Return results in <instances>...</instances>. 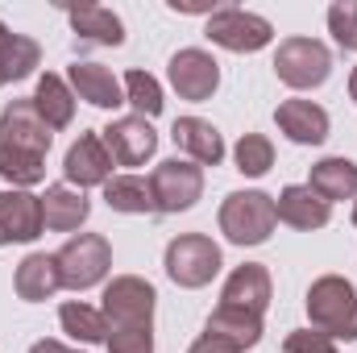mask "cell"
Returning <instances> with one entry per match:
<instances>
[{
    "mask_svg": "<svg viewBox=\"0 0 357 353\" xmlns=\"http://www.w3.org/2000/svg\"><path fill=\"white\" fill-rule=\"evenodd\" d=\"M29 353H79V350H71V345H63V341H33Z\"/></svg>",
    "mask_w": 357,
    "mask_h": 353,
    "instance_id": "obj_36",
    "label": "cell"
},
{
    "mask_svg": "<svg viewBox=\"0 0 357 353\" xmlns=\"http://www.w3.org/2000/svg\"><path fill=\"white\" fill-rule=\"evenodd\" d=\"M63 175H67L71 187H79V191L84 187H104L112 179V158H108L100 133H79L71 142V150L63 158Z\"/></svg>",
    "mask_w": 357,
    "mask_h": 353,
    "instance_id": "obj_13",
    "label": "cell"
},
{
    "mask_svg": "<svg viewBox=\"0 0 357 353\" xmlns=\"http://www.w3.org/2000/svg\"><path fill=\"white\" fill-rule=\"evenodd\" d=\"M270 295H274V283H270V270L262 262L237 266L220 287L225 308H241V312H254V316H262L270 308Z\"/></svg>",
    "mask_w": 357,
    "mask_h": 353,
    "instance_id": "obj_14",
    "label": "cell"
},
{
    "mask_svg": "<svg viewBox=\"0 0 357 353\" xmlns=\"http://www.w3.org/2000/svg\"><path fill=\"white\" fill-rule=\"evenodd\" d=\"M328 33L341 50H357V0H337L328 8Z\"/></svg>",
    "mask_w": 357,
    "mask_h": 353,
    "instance_id": "obj_31",
    "label": "cell"
},
{
    "mask_svg": "<svg viewBox=\"0 0 357 353\" xmlns=\"http://www.w3.org/2000/svg\"><path fill=\"white\" fill-rule=\"evenodd\" d=\"M204 337H212V341L229 345L233 353H245V350H254V345L262 341V316L241 312V308H225V303H220V308L208 316Z\"/></svg>",
    "mask_w": 357,
    "mask_h": 353,
    "instance_id": "obj_19",
    "label": "cell"
},
{
    "mask_svg": "<svg viewBox=\"0 0 357 353\" xmlns=\"http://www.w3.org/2000/svg\"><path fill=\"white\" fill-rule=\"evenodd\" d=\"M67 17H71V29H75L79 46H121L125 42V21L104 4H79Z\"/></svg>",
    "mask_w": 357,
    "mask_h": 353,
    "instance_id": "obj_21",
    "label": "cell"
},
{
    "mask_svg": "<svg viewBox=\"0 0 357 353\" xmlns=\"http://www.w3.org/2000/svg\"><path fill=\"white\" fill-rule=\"evenodd\" d=\"M278 225V208H274V195L266 191H233L225 195L220 204V233L233 241V246H262Z\"/></svg>",
    "mask_w": 357,
    "mask_h": 353,
    "instance_id": "obj_2",
    "label": "cell"
},
{
    "mask_svg": "<svg viewBox=\"0 0 357 353\" xmlns=\"http://www.w3.org/2000/svg\"><path fill=\"white\" fill-rule=\"evenodd\" d=\"M46 233L42 195L29 191H0V246H29Z\"/></svg>",
    "mask_w": 357,
    "mask_h": 353,
    "instance_id": "obj_12",
    "label": "cell"
},
{
    "mask_svg": "<svg viewBox=\"0 0 357 353\" xmlns=\"http://www.w3.org/2000/svg\"><path fill=\"white\" fill-rule=\"evenodd\" d=\"M59 324H63L67 337H75V341H84V345L108 341V320H104V312L91 308V303H79V299H67V303L59 308Z\"/></svg>",
    "mask_w": 357,
    "mask_h": 353,
    "instance_id": "obj_27",
    "label": "cell"
},
{
    "mask_svg": "<svg viewBox=\"0 0 357 353\" xmlns=\"http://www.w3.org/2000/svg\"><path fill=\"white\" fill-rule=\"evenodd\" d=\"M354 225H357V200H354Z\"/></svg>",
    "mask_w": 357,
    "mask_h": 353,
    "instance_id": "obj_39",
    "label": "cell"
},
{
    "mask_svg": "<svg viewBox=\"0 0 357 353\" xmlns=\"http://www.w3.org/2000/svg\"><path fill=\"white\" fill-rule=\"evenodd\" d=\"M171 137H175L178 150L187 154V163H195V167H220L225 163V137L204 117H178Z\"/></svg>",
    "mask_w": 357,
    "mask_h": 353,
    "instance_id": "obj_16",
    "label": "cell"
},
{
    "mask_svg": "<svg viewBox=\"0 0 357 353\" xmlns=\"http://www.w3.org/2000/svg\"><path fill=\"white\" fill-rule=\"evenodd\" d=\"M108 353H154V324L137 329H108Z\"/></svg>",
    "mask_w": 357,
    "mask_h": 353,
    "instance_id": "obj_32",
    "label": "cell"
},
{
    "mask_svg": "<svg viewBox=\"0 0 357 353\" xmlns=\"http://www.w3.org/2000/svg\"><path fill=\"white\" fill-rule=\"evenodd\" d=\"M33 108H38V117L50 125V133H54V129H67V125L75 121V91H71V84H67L63 75L46 71V75L38 80V91H33Z\"/></svg>",
    "mask_w": 357,
    "mask_h": 353,
    "instance_id": "obj_23",
    "label": "cell"
},
{
    "mask_svg": "<svg viewBox=\"0 0 357 353\" xmlns=\"http://www.w3.org/2000/svg\"><path fill=\"white\" fill-rule=\"evenodd\" d=\"M42 63V46L25 33H8L0 42V84H21L38 71Z\"/></svg>",
    "mask_w": 357,
    "mask_h": 353,
    "instance_id": "obj_26",
    "label": "cell"
},
{
    "mask_svg": "<svg viewBox=\"0 0 357 353\" xmlns=\"http://www.w3.org/2000/svg\"><path fill=\"white\" fill-rule=\"evenodd\" d=\"M274 75L295 91L324 88L333 75V50L316 38H287L274 50Z\"/></svg>",
    "mask_w": 357,
    "mask_h": 353,
    "instance_id": "obj_3",
    "label": "cell"
},
{
    "mask_svg": "<svg viewBox=\"0 0 357 353\" xmlns=\"http://www.w3.org/2000/svg\"><path fill=\"white\" fill-rule=\"evenodd\" d=\"M274 208H278V220H282V225L303 229V233L324 229V225H328V216H333V204H328V200H320L307 183H291V187H282V191H278V200H274Z\"/></svg>",
    "mask_w": 357,
    "mask_h": 353,
    "instance_id": "obj_18",
    "label": "cell"
},
{
    "mask_svg": "<svg viewBox=\"0 0 357 353\" xmlns=\"http://www.w3.org/2000/svg\"><path fill=\"white\" fill-rule=\"evenodd\" d=\"M0 179L13 183L17 191L38 187V183L46 179V158L25 154V150H4V146H0Z\"/></svg>",
    "mask_w": 357,
    "mask_h": 353,
    "instance_id": "obj_28",
    "label": "cell"
},
{
    "mask_svg": "<svg viewBox=\"0 0 357 353\" xmlns=\"http://www.w3.org/2000/svg\"><path fill=\"white\" fill-rule=\"evenodd\" d=\"M187 353H233V350H229V345H220V341H212V337H199Z\"/></svg>",
    "mask_w": 357,
    "mask_h": 353,
    "instance_id": "obj_35",
    "label": "cell"
},
{
    "mask_svg": "<svg viewBox=\"0 0 357 353\" xmlns=\"http://www.w3.org/2000/svg\"><path fill=\"white\" fill-rule=\"evenodd\" d=\"M349 96H354V104H357V67H354V75H349Z\"/></svg>",
    "mask_w": 357,
    "mask_h": 353,
    "instance_id": "obj_37",
    "label": "cell"
},
{
    "mask_svg": "<svg viewBox=\"0 0 357 353\" xmlns=\"http://www.w3.org/2000/svg\"><path fill=\"white\" fill-rule=\"evenodd\" d=\"M162 266H167L171 283L187 287V291H199L220 274V246L204 233H178L162 254Z\"/></svg>",
    "mask_w": 357,
    "mask_h": 353,
    "instance_id": "obj_4",
    "label": "cell"
},
{
    "mask_svg": "<svg viewBox=\"0 0 357 353\" xmlns=\"http://www.w3.org/2000/svg\"><path fill=\"white\" fill-rule=\"evenodd\" d=\"M154 303H158V291L137 278V274H116L108 287H104V320L108 329H137V324H154Z\"/></svg>",
    "mask_w": 357,
    "mask_h": 353,
    "instance_id": "obj_8",
    "label": "cell"
},
{
    "mask_svg": "<svg viewBox=\"0 0 357 353\" xmlns=\"http://www.w3.org/2000/svg\"><path fill=\"white\" fill-rule=\"evenodd\" d=\"M13 287H17V295H21L25 303H46V299H54V291L63 287L54 254H25L21 266H17V274H13Z\"/></svg>",
    "mask_w": 357,
    "mask_h": 353,
    "instance_id": "obj_22",
    "label": "cell"
},
{
    "mask_svg": "<svg viewBox=\"0 0 357 353\" xmlns=\"http://www.w3.org/2000/svg\"><path fill=\"white\" fill-rule=\"evenodd\" d=\"M67 84L75 91V100H88L91 108H121V104H125L121 80H116L108 67H100V63L75 59V63L67 67Z\"/></svg>",
    "mask_w": 357,
    "mask_h": 353,
    "instance_id": "obj_17",
    "label": "cell"
},
{
    "mask_svg": "<svg viewBox=\"0 0 357 353\" xmlns=\"http://www.w3.org/2000/svg\"><path fill=\"white\" fill-rule=\"evenodd\" d=\"M282 353H337V341L324 337L320 329H295V333H287Z\"/></svg>",
    "mask_w": 357,
    "mask_h": 353,
    "instance_id": "obj_33",
    "label": "cell"
},
{
    "mask_svg": "<svg viewBox=\"0 0 357 353\" xmlns=\"http://www.w3.org/2000/svg\"><path fill=\"white\" fill-rule=\"evenodd\" d=\"M88 216H91V204L79 187H71V183L46 187V195H42V220H46L50 233H75Z\"/></svg>",
    "mask_w": 357,
    "mask_h": 353,
    "instance_id": "obj_20",
    "label": "cell"
},
{
    "mask_svg": "<svg viewBox=\"0 0 357 353\" xmlns=\"http://www.w3.org/2000/svg\"><path fill=\"white\" fill-rule=\"evenodd\" d=\"M54 262H59V278H63L67 291H88V287H100L108 278V270H112V246L100 233H79V237H71L54 254Z\"/></svg>",
    "mask_w": 357,
    "mask_h": 353,
    "instance_id": "obj_5",
    "label": "cell"
},
{
    "mask_svg": "<svg viewBox=\"0 0 357 353\" xmlns=\"http://www.w3.org/2000/svg\"><path fill=\"white\" fill-rule=\"evenodd\" d=\"M208 42L220 46V50H233V54H258L274 42V25L258 13H245V8H216L204 25Z\"/></svg>",
    "mask_w": 357,
    "mask_h": 353,
    "instance_id": "obj_6",
    "label": "cell"
},
{
    "mask_svg": "<svg viewBox=\"0 0 357 353\" xmlns=\"http://www.w3.org/2000/svg\"><path fill=\"white\" fill-rule=\"evenodd\" d=\"M274 125L278 133H287L295 146H320L328 137V112L316 100H282L274 108Z\"/></svg>",
    "mask_w": 357,
    "mask_h": 353,
    "instance_id": "obj_15",
    "label": "cell"
},
{
    "mask_svg": "<svg viewBox=\"0 0 357 353\" xmlns=\"http://www.w3.org/2000/svg\"><path fill=\"white\" fill-rule=\"evenodd\" d=\"M150 195H154V212L175 216L195 208V200L204 195V167L187 163V158H167L150 171Z\"/></svg>",
    "mask_w": 357,
    "mask_h": 353,
    "instance_id": "obj_7",
    "label": "cell"
},
{
    "mask_svg": "<svg viewBox=\"0 0 357 353\" xmlns=\"http://www.w3.org/2000/svg\"><path fill=\"white\" fill-rule=\"evenodd\" d=\"M104 204L112 212H125V216H146L154 212V195H150V179L142 175H112L104 183Z\"/></svg>",
    "mask_w": 357,
    "mask_h": 353,
    "instance_id": "obj_25",
    "label": "cell"
},
{
    "mask_svg": "<svg viewBox=\"0 0 357 353\" xmlns=\"http://www.w3.org/2000/svg\"><path fill=\"white\" fill-rule=\"evenodd\" d=\"M167 75H171V88H175L183 100H191V104L212 100V91L220 88V63H216L208 50H199V46H187V50L171 54Z\"/></svg>",
    "mask_w": 357,
    "mask_h": 353,
    "instance_id": "obj_11",
    "label": "cell"
},
{
    "mask_svg": "<svg viewBox=\"0 0 357 353\" xmlns=\"http://www.w3.org/2000/svg\"><path fill=\"white\" fill-rule=\"evenodd\" d=\"M8 33H13V29H8V25H4V21H0V42H4V38H8Z\"/></svg>",
    "mask_w": 357,
    "mask_h": 353,
    "instance_id": "obj_38",
    "label": "cell"
},
{
    "mask_svg": "<svg viewBox=\"0 0 357 353\" xmlns=\"http://www.w3.org/2000/svg\"><path fill=\"white\" fill-rule=\"evenodd\" d=\"M233 158L245 179H262L274 167V142L266 133H241V142L233 146Z\"/></svg>",
    "mask_w": 357,
    "mask_h": 353,
    "instance_id": "obj_29",
    "label": "cell"
},
{
    "mask_svg": "<svg viewBox=\"0 0 357 353\" xmlns=\"http://www.w3.org/2000/svg\"><path fill=\"white\" fill-rule=\"evenodd\" d=\"M50 142H54V133L38 117L33 100H8L4 104V112H0V146L4 150H25V154L46 158Z\"/></svg>",
    "mask_w": 357,
    "mask_h": 353,
    "instance_id": "obj_10",
    "label": "cell"
},
{
    "mask_svg": "<svg viewBox=\"0 0 357 353\" xmlns=\"http://www.w3.org/2000/svg\"><path fill=\"white\" fill-rule=\"evenodd\" d=\"M171 13H216V4H204V0H171Z\"/></svg>",
    "mask_w": 357,
    "mask_h": 353,
    "instance_id": "obj_34",
    "label": "cell"
},
{
    "mask_svg": "<svg viewBox=\"0 0 357 353\" xmlns=\"http://www.w3.org/2000/svg\"><path fill=\"white\" fill-rule=\"evenodd\" d=\"M121 88H125V104H133L137 117H158L162 112V88L150 71H129Z\"/></svg>",
    "mask_w": 357,
    "mask_h": 353,
    "instance_id": "obj_30",
    "label": "cell"
},
{
    "mask_svg": "<svg viewBox=\"0 0 357 353\" xmlns=\"http://www.w3.org/2000/svg\"><path fill=\"white\" fill-rule=\"evenodd\" d=\"M100 142L112 158V167H146L158 154V133L146 117H116L112 125L100 129Z\"/></svg>",
    "mask_w": 357,
    "mask_h": 353,
    "instance_id": "obj_9",
    "label": "cell"
},
{
    "mask_svg": "<svg viewBox=\"0 0 357 353\" xmlns=\"http://www.w3.org/2000/svg\"><path fill=\"white\" fill-rule=\"evenodd\" d=\"M307 320L333 341H357V291L349 278L324 274L307 287Z\"/></svg>",
    "mask_w": 357,
    "mask_h": 353,
    "instance_id": "obj_1",
    "label": "cell"
},
{
    "mask_svg": "<svg viewBox=\"0 0 357 353\" xmlns=\"http://www.w3.org/2000/svg\"><path fill=\"white\" fill-rule=\"evenodd\" d=\"M307 187L320 200H357V163L349 158H320L307 175Z\"/></svg>",
    "mask_w": 357,
    "mask_h": 353,
    "instance_id": "obj_24",
    "label": "cell"
}]
</instances>
